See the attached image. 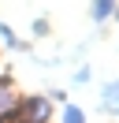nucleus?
Segmentation results:
<instances>
[{
	"mask_svg": "<svg viewBox=\"0 0 119 123\" xmlns=\"http://www.w3.org/2000/svg\"><path fill=\"white\" fill-rule=\"evenodd\" d=\"M15 116H19V123H45L52 116V105L45 97H26L19 108H15Z\"/></svg>",
	"mask_w": 119,
	"mask_h": 123,
	"instance_id": "nucleus-1",
	"label": "nucleus"
},
{
	"mask_svg": "<svg viewBox=\"0 0 119 123\" xmlns=\"http://www.w3.org/2000/svg\"><path fill=\"white\" fill-rule=\"evenodd\" d=\"M15 108H19V97L7 90V82H0V116H15Z\"/></svg>",
	"mask_w": 119,
	"mask_h": 123,
	"instance_id": "nucleus-2",
	"label": "nucleus"
},
{
	"mask_svg": "<svg viewBox=\"0 0 119 123\" xmlns=\"http://www.w3.org/2000/svg\"><path fill=\"white\" fill-rule=\"evenodd\" d=\"M112 11H115V0H93V19H97V23L108 19Z\"/></svg>",
	"mask_w": 119,
	"mask_h": 123,
	"instance_id": "nucleus-3",
	"label": "nucleus"
},
{
	"mask_svg": "<svg viewBox=\"0 0 119 123\" xmlns=\"http://www.w3.org/2000/svg\"><path fill=\"white\" fill-rule=\"evenodd\" d=\"M63 123H86V112L74 108V105H67V108H63Z\"/></svg>",
	"mask_w": 119,
	"mask_h": 123,
	"instance_id": "nucleus-4",
	"label": "nucleus"
},
{
	"mask_svg": "<svg viewBox=\"0 0 119 123\" xmlns=\"http://www.w3.org/2000/svg\"><path fill=\"white\" fill-rule=\"evenodd\" d=\"M104 97H108V101H112V97H119V82H112V86H104Z\"/></svg>",
	"mask_w": 119,
	"mask_h": 123,
	"instance_id": "nucleus-5",
	"label": "nucleus"
},
{
	"mask_svg": "<svg viewBox=\"0 0 119 123\" xmlns=\"http://www.w3.org/2000/svg\"><path fill=\"white\" fill-rule=\"evenodd\" d=\"M104 108H108V112H115V116H119V101H104Z\"/></svg>",
	"mask_w": 119,
	"mask_h": 123,
	"instance_id": "nucleus-6",
	"label": "nucleus"
},
{
	"mask_svg": "<svg viewBox=\"0 0 119 123\" xmlns=\"http://www.w3.org/2000/svg\"><path fill=\"white\" fill-rule=\"evenodd\" d=\"M0 26H4V23H0Z\"/></svg>",
	"mask_w": 119,
	"mask_h": 123,
	"instance_id": "nucleus-7",
	"label": "nucleus"
}]
</instances>
